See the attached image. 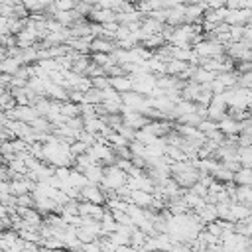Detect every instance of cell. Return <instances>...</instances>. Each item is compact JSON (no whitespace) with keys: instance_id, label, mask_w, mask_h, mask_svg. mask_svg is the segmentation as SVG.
Wrapping results in <instances>:
<instances>
[{"instance_id":"obj_1","label":"cell","mask_w":252,"mask_h":252,"mask_svg":"<svg viewBox=\"0 0 252 252\" xmlns=\"http://www.w3.org/2000/svg\"><path fill=\"white\" fill-rule=\"evenodd\" d=\"M81 197L85 199V201H89V203H94V205H100L102 201H104V193H102V189H98L96 187V183H91V185H85V187H81Z\"/></svg>"},{"instance_id":"obj_2","label":"cell","mask_w":252,"mask_h":252,"mask_svg":"<svg viewBox=\"0 0 252 252\" xmlns=\"http://www.w3.org/2000/svg\"><path fill=\"white\" fill-rule=\"evenodd\" d=\"M128 195H130L132 205H136V207H150V205L154 203L152 193L142 191V189H130V191H128Z\"/></svg>"},{"instance_id":"obj_3","label":"cell","mask_w":252,"mask_h":252,"mask_svg":"<svg viewBox=\"0 0 252 252\" xmlns=\"http://www.w3.org/2000/svg\"><path fill=\"white\" fill-rule=\"evenodd\" d=\"M108 87H112L116 93H126L134 87V81L126 75H118V77H108Z\"/></svg>"},{"instance_id":"obj_4","label":"cell","mask_w":252,"mask_h":252,"mask_svg":"<svg viewBox=\"0 0 252 252\" xmlns=\"http://www.w3.org/2000/svg\"><path fill=\"white\" fill-rule=\"evenodd\" d=\"M89 47H91V51H94V53H112V51L116 49V45H114L112 41H108L106 37H94V39H91Z\"/></svg>"},{"instance_id":"obj_5","label":"cell","mask_w":252,"mask_h":252,"mask_svg":"<svg viewBox=\"0 0 252 252\" xmlns=\"http://www.w3.org/2000/svg\"><path fill=\"white\" fill-rule=\"evenodd\" d=\"M20 65H22V61L18 57H4V59H0V73L14 75L20 69Z\"/></svg>"},{"instance_id":"obj_6","label":"cell","mask_w":252,"mask_h":252,"mask_svg":"<svg viewBox=\"0 0 252 252\" xmlns=\"http://www.w3.org/2000/svg\"><path fill=\"white\" fill-rule=\"evenodd\" d=\"M250 181H252V177H250L248 167H238L232 173V183H236V185H250Z\"/></svg>"},{"instance_id":"obj_7","label":"cell","mask_w":252,"mask_h":252,"mask_svg":"<svg viewBox=\"0 0 252 252\" xmlns=\"http://www.w3.org/2000/svg\"><path fill=\"white\" fill-rule=\"evenodd\" d=\"M73 8H75V4L71 0H55V10H59V12H67Z\"/></svg>"}]
</instances>
